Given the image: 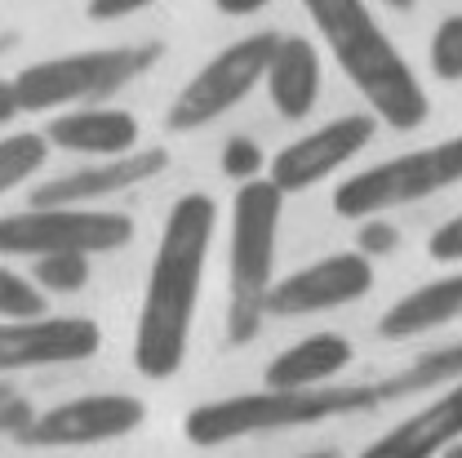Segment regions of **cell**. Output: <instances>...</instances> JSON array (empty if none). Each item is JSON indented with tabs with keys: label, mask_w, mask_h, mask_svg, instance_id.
Masks as SVG:
<instances>
[{
	"label": "cell",
	"mask_w": 462,
	"mask_h": 458,
	"mask_svg": "<svg viewBox=\"0 0 462 458\" xmlns=\"http://www.w3.org/2000/svg\"><path fill=\"white\" fill-rule=\"evenodd\" d=\"M351 365V343L343 334H311L285 347L267 365V388L281 392H307V388H329L338 374Z\"/></svg>",
	"instance_id": "ac0fdd59"
},
{
	"label": "cell",
	"mask_w": 462,
	"mask_h": 458,
	"mask_svg": "<svg viewBox=\"0 0 462 458\" xmlns=\"http://www.w3.org/2000/svg\"><path fill=\"white\" fill-rule=\"evenodd\" d=\"M27 281L41 289V294H80V289L89 285V258H85V254H54V258H36Z\"/></svg>",
	"instance_id": "44dd1931"
},
{
	"label": "cell",
	"mask_w": 462,
	"mask_h": 458,
	"mask_svg": "<svg viewBox=\"0 0 462 458\" xmlns=\"http://www.w3.org/2000/svg\"><path fill=\"white\" fill-rule=\"evenodd\" d=\"M170 165V152L161 147H138L129 156H116V161H98L89 170H76V173H62L54 182H41L32 205H80V210H94L98 201L107 196H120L138 182H152L156 173H165Z\"/></svg>",
	"instance_id": "4fadbf2b"
},
{
	"label": "cell",
	"mask_w": 462,
	"mask_h": 458,
	"mask_svg": "<svg viewBox=\"0 0 462 458\" xmlns=\"http://www.w3.org/2000/svg\"><path fill=\"white\" fill-rule=\"evenodd\" d=\"M374 289V263L351 249V254H329L320 263H307L298 272H289L285 281L267 289L263 312L267 316H316V312H334L346 303H360Z\"/></svg>",
	"instance_id": "8fae6325"
},
{
	"label": "cell",
	"mask_w": 462,
	"mask_h": 458,
	"mask_svg": "<svg viewBox=\"0 0 462 458\" xmlns=\"http://www.w3.org/2000/svg\"><path fill=\"white\" fill-rule=\"evenodd\" d=\"M134 240V219L116 210L32 205L0 214V258H54V254H116Z\"/></svg>",
	"instance_id": "52a82bcc"
},
{
	"label": "cell",
	"mask_w": 462,
	"mask_h": 458,
	"mask_svg": "<svg viewBox=\"0 0 462 458\" xmlns=\"http://www.w3.org/2000/svg\"><path fill=\"white\" fill-rule=\"evenodd\" d=\"M458 182H462V134H454L445 143H431V147H418V152H404V156H392V161H378L369 170L351 173L346 182L334 187V214L365 223V219H378L387 210L440 196V192H449Z\"/></svg>",
	"instance_id": "8992f818"
},
{
	"label": "cell",
	"mask_w": 462,
	"mask_h": 458,
	"mask_svg": "<svg viewBox=\"0 0 462 458\" xmlns=\"http://www.w3.org/2000/svg\"><path fill=\"white\" fill-rule=\"evenodd\" d=\"M218 228V205L205 192H187L170 205V219L161 231L138 325H134V369L143 379L165 383L182 369L187 347H191V325L200 307V285L209 267V245Z\"/></svg>",
	"instance_id": "6da1fadb"
},
{
	"label": "cell",
	"mask_w": 462,
	"mask_h": 458,
	"mask_svg": "<svg viewBox=\"0 0 462 458\" xmlns=\"http://www.w3.org/2000/svg\"><path fill=\"white\" fill-rule=\"evenodd\" d=\"M445 458H462V441L454 445V450H445Z\"/></svg>",
	"instance_id": "d6a6232c"
},
{
	"label": "cell",
	"mask_w": 462,
	"mask_h": 458,
	"mask_svg": "<svg viewBox=\"0 0 462 458\" xmlns=\"http://www.w3.org/2000/svg\"><path fill=\"white\" fill-rule=\"evenodd\" d=\"M356 249L374 263V258H387V254H396L401 249V231L396 223H387V219H365L360 223V236H356Z\"/></svg>",
	"instance_id": "d4e9b609"
},
{
	"label": "cell",
	"mask_w": 462,
	"mask_h": 458,
	"mask_svg": "<svg viewBox=\"0 0 462 458\" xmlns=\"http://www.w3.org/2000/svg\"><path fill=\"white\" fill-rule=\"evenodd\" d=\"M378 383H346V388H307V392H281V388H263V392H240L223 401L196 405L182 423L187 441L200 450L227 445L240 436H263V432H285V427H311L325 418H343V414H369L378 409Z\"/></svg>",
	"instance_id": "3957f363"
},
{
	"label": "cell",
	"mask_w": 462,
	"mask_h": 458,
	"mask_svg": "<svg viewBox=\"0 0 462 458\" xmlns=\"http://www.w3.org/2000/svg\"><path fill=\"white\" fill-rule=\"evenodd\" d=\"M427 254L436 258V263H462V214H454L449 223H440V228L427 236Z\"/></svg>",
	"instance_id": "484cf974"
},
{
	"label": "cell",
	"mask_w": 462,
	"mask_h": 458,
	"mask_svg": "<svg viewBox=\"0 0 462 458\" xmlns=\"http://www.w3.org/2000/svg\"><path fill=\"white\" fill-rule=\"evenodd\" d=\"M14 116H23L18 112V98H14V85H9V80H0V125H9Z\"/></svg>",
	"instance_id": "f546056e"
},
{
	"label": "cell",
	"mask_w": 462,
	"mask_h": 458,
	"mask_svg": "<svg viewBox=\"0 0 462 458\" xmlns=\"http://www.w3.org/2000/svg\"><path fill=\"white\" fill-rule=\"evenodd\" d=\"M302 9L316 23L325 50L343 67L351 89L369 103L374 120H383L401 134L427 120L431 103H427L422 80L404 62L396 41L378 27V18L369 14L365 0H302Z\"/></svg>",
	"instance_id": "7a4b0ae2"
},
{
	"label": "cell",
	"mask_w": 462,
	"mask_h": 458,
	"mask_svg": "<svg viewBox=\"0 0 462 458\" xmlns=\"http://www.w3.org/2000/svg\"><path fill=\"white\" fill-rule=\"evenodd\" d=\"M320 76H325V67H320L316 41H307V36H281L276 41V54L267 62V80L263 85H267L272 107L285 116V120H302L320 103Z\"/></svg>",
	"instance_id": "2e32d148"
},
{
	"label": "cell",
	"mask_w": 462,
	"mask_h": 458,
	"mask_svg": "<svg viewBox=\"0 0 462 458\" xmlns=\"http://www.w3.org/2000/svg\"><path fill=\"white\" fill-rule=\"evenodd\" d=\"M298 458H338V450H311V454H298Z\"/></svg>",
	"instance_id": "1f68e13d"
},
{
	"label": "cell",
	"mask_w": 462,
	"mask_h": 458,
	"mask_svg": "<svg viewBox=\"0 0 462 458\" xmlns=\"http://www.w3.org/2000/svg\"><path fill=\"white\" fill-rule=\"evenodd\" d=\"M147 5H156V0H89V18L94 23H116V18H129V14H143Z\"/></svg>",
	"instance_id": "4316f807"
},
{
	"label": "cell",
	"mask_w": 462,
	"mask_h": 458,
	"mask_svg": "<svg viewBox=\"0 0 462 458\" xmlns=\"http://www.w3.org/2000/svg\"><path fill=\"white\" fill-rule=\"evenodd\" d=\"M147 418V405L125 392H94V397H76L62 401L45 414H36L18 441L32 450H71V445H103L120 441L129 432H138Z\"/></svg>",
	"instance_id": "9c48e42d"
},
{
	"label": "cell",
	"mask_w": 462,
	"mask_h": 458,
	"mask_svg": "<svg viewBox=\"0 0 462 458\" xmlns=\"http://www.w3.org/2000/svg\"><path fill=\"white\" fill-rule=\"evenodd\" d=\"M281 214H285V192L272 178H254L236 187L231 201V240H227V339L249 343L263 325V303L267 289L276 285V240H281Z\"/></svg>",
	"instance_id": "277c9868"
},
{
	"label": "cell",
	"mask_w": 462,
	"mask_h": 458,
	"mask_svg": "<svg viewBox=\"0 0 462 458\" xmlns=\"http://www.w3.org/2000/svg\"><path fill=\"white\" fill-rule=\"evenodd\" d=\"M462 441V383L445 388L436 401H427L418 414L401 418L392 432H383L374 445H365L356 458H436Z\"/></svg>",
	"instance_id": "5bb4252c"
},
{
	"label": "cell",
	"mask_w": 462,
	"mask_h": 458,
	"mask_svg": "<svg viewBox=\"0 0 462 458\" xmlns=\"http://www.w3.org/2000/svg\"><path fill=\"white\" fill-rule=\"evenodd\" d=\"M454 383H462V343L436 347V351L418 356L413 365H404L401 374H392V379L378 383V397L387 405V401H401V397L445 392V388H454Z\"/></svg>",
	"instance_id": "d6986e66"
},
{
	"label": "cell",
	"mask_w": 462,
	"mask_h": 458,
	"mask_svg": "<svg viewBox=\"0 0 462 458\" xmlns=\"http://www.w3.org/2000/svg\"><path fill=\"white\" fill-rule=\"evenodd\" d=\"M431 76L436 80H462V14H449L431 36Z\"/></svg>",
	"instance_id": "603a6c76"
},
{
	"label": "cell",
	"mask_w": 462,
	"mask_h": 458,
	"mask_svg": "<svg viewBox=\"0 0 462 458\" xmlns=\"http://www.w3.org/2000/svg\"><path fill=\"white\" fill-rule=\"evenodd\" d=\"M462 316V272L449 276H436L427 285L409 289L404 298H396L383 321H378V334L387 343H409L418 334H431V330H445Z\"/></svg>",
	"instance_id": "e0dca14e"
},
{
	"label": "cell",
	"mask_w": 462,
	"mask_h": 458,
	"mask_svg": "<svg viewBox=\"0 0 462 458\" xmlns=\"http://www.w3.org/2000/svg\"><path fill=\"white\" fill-rule=\"evenodd\" d=\"M32 418H36V409L23 401V397H14V392H9V397H0V432H14V436H18Z\"/></svg>",
	"instance_id": "83f0119b"
},
{
	"label": "cell",
	"mask_w": 462,
	"mask_h": 458,
	"mask_svg": "<svg viewBox=\"0 0 462 458\" xmlns=\"http://www.w3.org/2000/svg\"><path fill=\"white\" fill-rule=\"evenodd\" d=\"M374 134H378V120H374V116L346 112V116H338V120H329V125H320V129H311V134H302V138H293L289 147H281V152L267 161V178H272L285 196L311 192L316 182L334 178L346 161H356V156L374 143Z\"/></svg>",
	"instance_id": "30bf717a"
},
{
	"label": "cell",
	"mask_w": 462,
	"mask_h": 458,
	"mask_svg": "<svg viewBox=\"0 0 462 458\" xmlns=\"http://www.w3.org/2000/svg\"><path fill=\"white\" fill-rule=\"evenodd\" d=\"M214 5H218V14H227V18H249V14L267 9L272 0H214Z\"/></svg>",
	"instance_id": "f1b7e54d"
},
{
	"label": "cell",
	"mask_w": 462,
	"mask_h": 458,
	"mask_svg": "<svg viewBox=\"0 0 462 458\" xmlns=\"http://www.w3.org/2000/svg\"><path fill=\"white\" fill-rule=\"evenodd\" d=\"M276 32H254L245 41L227 45L218 58H209L170 103L165 125L173 134H191V129H205L214 125L218 116H227L236 103H245L263 80H267V62L276 54Z\"/></svg>",
	"instance_id": "ba28073f"
},
{
	"label": "cell",
	"mask_w": 462,
	"mask_h": 458,
	"mask_svg": "<svg viewBox=\"0 0 462 458\" xmlns=\"http://www.w3.org/2000/svg\"><path fill=\"white\" fill-rule=\"evenodd\" d=\"M138 120L120 107H76V112H58L45 125V143L71 156H98L116 161L138 152Z\"/></svg>",
	"instance_id": "9a60e30c"
},
{
	"label": "cell",
	"mask_w": 462,
	"mask_h": 458,
	"mask_svg": "<svg viewBox=\"0 0 462 458\" xmlns=\"http://www.w3.org/2000/svg\"><path fill=\"white\" fill-rule=\"evenodd\" d=\"M0 397H9V388H5V383H0Z\"/></svg>",
	"instance_id": "836d02e7"
},
{
	"label": "cell",
	"mask_w": 462,
	"mask_h": 458,
	"mask_svg": "<svg viewBox=\"0 0 462 458\" xmlns=\"http://www.w3.org/2000/svg\"><path fill=\"white\" fill-rule=\"evenodd\" d=\"M161 62V45H112V50H80V54L41 58L23 67L9 85L18 98V112H58V107H85L103 103L129 80L147 76Z\"/></svg>",
	"instance_id": "5b68a950"
},
{
	"label": "cell",
	"mask_w": 462,
	"mask_h": 458,
	"mask_svg": "<svg viewBox=\"0 0 462 458\" xmlns=\"http://www.w3.org/2000/svg\"><path fill=\"white\" fill-rule=\"evenodd\" d=\"M103 347V330L89 316H32V321H0V374L18 369H50L89 360Z\"/></svg>",
	"instance_id": "7c38bea8"
},
{
	"label": "cell",
	"mask_w": 462,
	"mask_h": 458,
	"mask_svg": "<svg viewBox=\"0 0 462 458\" xmlns=\"http://www.w3.org/2000/svg\"><path fill=\"white\" fill-rule=\"evenodd\" d=\"M383 5H387V9H401V14L404 9H413V0H383Z\"/></svg>",
	"instance_id": "4dcf8cb0"
},
{
	"label": "cell",
	"mask_w": 462,
	"mask_h": 458,
	"mask_svg": "<svg viewBox=\"0 0 462 458\" xmlns=\"http://www.w3.org/2000/svg\"><path fill=\"white\" fill-rule=\"evenodd\" d=\"M45 156H50L45 134H5L0 138V196L27 182L32 173H41Z\"/></svg>",
	"instance_id": "ffe728a7"
},
{
	"label": "cell",
	"mask_w": 462,
	"mask_h": 458,
	"mask_svg": "<svg viewBox=\"0 0 462 458\" xmlns=\"http://www.w3.org/2000/svg\"><path fill=\"white\" fill-rule=\"evenodd\" d=\"M263 170H267V156H263V147L254 138H245V134L227 138V147H223V173L227 178L254 182V178H263Z\"/></svg>",
	"instance_id": "cb8c5ba5"
},
{
	"label": "cell",
	"mask_w": 462,
	"mask_h": 458,
	"mask_svg": "<svg viewBox=\"0 0 462 458\" xmlns=\"http://www.w3.org/2000/svg\"><path fill=\"white\" fill-rule=\"evenodd\" d=\"M32 316H45V294L23 272L0 263V321H32Z\"/></svg>",
	"instance_id": "7402d4cb"
}]
</instances>
